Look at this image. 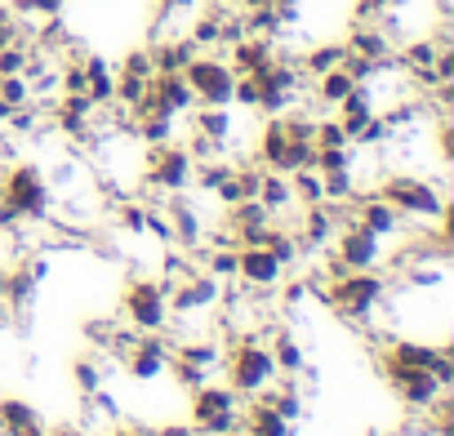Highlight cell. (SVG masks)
<instances>
[{
    "label": "cell",
    "mask_w": 454,
    "mask_h": 436,
    "mask_svg": "<svg viewBox=\"0 0 454 436\" xmlns=\"http://www.w3.org/2000/svg\"><path fill=\"white\" fill-rule=\"evenodd\" d=\"M387 294V276L374 268V272H339V276H325L317 299L339 312L348 325H374L379 321V303Z\"/></svg>",
    "instance_id": "6da1fadb"
},
{
    "label": "cell",
    "mask_w": 454,
    "mask_h": 436,
    "mask_svg": "<svg viewBox=\"0 0 454 436\" xmlns=\"http://www.w3.org/2000/svg\"><path fill=\"white\" fill-rule=\"evenodd\" d=\"M223 374H227V387L241 392V396H254L263 392L268 383H277V361L268 352V339L259 330H241L232 339H223Z\"/></svg>",
    "instance_id": "7a4b0ae2"
},
{
    "label": "cell",
    "mask_w": 454,
    "mask_h": 436,
    "mask_svg": "<svg viewBox=\"0 0 454 436\" xmlns=\"http://www.w3.org/2000/svg\"><path fill=\"white\" fill-rule=\"evenodd\" d=\"M374 196H383L401 218H410V223H436V214L445 209V191L432 183V178H419V174H383L374 183Z\"/></svg>",
    "instance_id": "3957f363"
},
{
    "label": "cell",
    "mask_w": 454,
    "mask_h": 436,
    "mask_svg": "<svg viewBox=\"0 0 454 436\" xmlns=\"http://www.w3.org/2000/svg\"><path fill=\"white\" fill-rule=\"evenodd\" d=\"M0 200H10L27 223H45L50 205H54V191H50V178L41 174V165L10 160L5 169H0Z\"/></svg>",
    "instance_id": "277c9868"
},
{
    "label": "cell",
    "mask_w": 454,
    "mask_h": 436,
    "mask_svg": "<svg viewBox=\"0 0 454 436\" xmlns=\"http://www.w3.org/2000/svg\"><path fill=\"white\" fill-rule=\"evenodd\" d=\"M169 285L174 281H147V276H129L125 294H121V321L134 325L138 334H160L169 325Z\"/></svg>",
    "instance_id": "5b68a950"
},
{
    "label": "cell",
    "mask_w": 454,
    "mask_h": 436,
    "mask_svg": "<svg viewBox=\"0 0 454 436\" xmlns=\"http://www.w3.org/2000/svg\"><path fill=\"white\" fill-rule=\"evenodd\" d=\"M138 183H143V191H152V196L187 191V187H192V156H187V147H183L178 138H174V143H156V147H147Z\"/></svg>",
    "instance_id": "8992f818"
},
{
    "label": "cell",
    "mask_w": 454,
    "mask_h": 436,
    "mask_svg": "<svg viewBox=\"0 0 454 436\" xmlns=\"http://www.w3.org/2000/svg\"><path fill=\"white\" fill-rule=\"evenodd\" d=\"M183 81L196 94V107H232V90H237V72L227 67L223 54H196L183 67Z\"/></svg>",
    "instance_id": "52a82bcc"
},
{
    "label": "cell",
    "mask_w": 454,
    "mask_h": 436,
    "mask_svg": "<svg viewBox=\"0 0 454 436\" xmlns=\"http://www.w3.org/2000/svg\"><path fill=\"white\" fill-rule=\"evenodd\" d=\"M343 272H374V268H383V254H387V241L383 237H374L370 228H361L356 218L352 223H343L339 232H334V241H330V250H325Z\"/></svg>",
    "instance_id": "ba28073f"
},
{
    "label": "cell",
    "mask_w": 454,
    "mask_h": 436,
    "mask_svg": "<svg viewBox=\"0 0 454 436\" xmlns=\"http://www.w3.org/2000/svg\"><path fill=\"white\" fill-rule=\"evenodd\" d=\"M383 374H387V383H392L396 401H401L405 409H419V414H427V409L450 392L432 370H396V365H383Z\"/></svg>",
    "instance_id": "9c48e42d"
},
{
    "label": "cell",
    "mask_w": 454,
    "mask_h": 436,
    "mask_svg": "<svg viewBox=\"0 0 454 436\" xmlns=\"http://www.w3.org/2000/svg\"><path fill=\"white\" fill-rule=\"evenodd\" d=\"M169 365H174V339H165V330L138 334V343L125 352V370L138 383H156L160 374H169Z\"/></svg>",
    "instance_id": "30bf717a"
},
{
    "label": "cell",
    "mask_w": 454,
    "mask_h": 436,
    "mask_svg": "<svg viewBox=\"0 0 454 436\" xmlns=\"http://www.w3.org/2000/svg\"><path fill=\"white\" fill-rule=\"evenodd\" d=\"M237 276H241L246 290H281L286 268H281L263 245H241V250H237Z\"/></svg>",
    "instance_id": "8fae6325"
},
{
    "label": "cell",
    "mask_w": 454,
    "mask_h": 436,
    "mask_svg": "<svg viewBox=\"0 0 454 436\" xmlns=\"http://www.w3.org/2000/svg\"><path fill=\"white\" fill-rule=\"evenodd\" d=\"M192 396V423H200V418H214V414H237L241 405H246V396L241 392H232L227 383H200L196 392H187Z\"/></svg>",
    "instance_id": "7c38bea8"
},
{
    "label": "cell",
    "mask_w": 454,
    "mask_h": 436,
    "mask_svg": "<svg viewBox=\"0 0 454 436\" xmlns=\"http://www.w3.org/2000/svg\"><path fill=\"white\" fill-rule=\"evenodd\" d=\"M343 50H348V54H361V58H392V54H396L392 36H387L379 23H361V19L348 23V41H343Z\"/></svg>",
    "instance_id": "4fadbf2b"
},
{
    "label": "cell",
    "mask_w": 454,
    "mask_h": 436,
    "mask_svg": "<svg viewBox=\"0 0 454 436\" xmlns=\"http://www.w3.org/2000/svg\"><path fill=\"white\" fill-rule=\"evenodd\" d=\"M223 58H227V67H232L237 76H250V72H259L263 63L277 58V41H268V36H246V41H237L232 50H223Z\"/></svg>",
    "instance_id": "5bb4252c"
},
{
    "label": "cell",
    "mask_w": 454,
    "mask_h": 436,
    "mask_svg": "<svg viewBox=\"0 0 454 436\" xmlns=\"http://www.w3.org/2000/svg\"><path fill=\"white\" fill-rule=\"evenodd\" d=\"M263 339H268V352H272V361H277V374H286V378H299V374H303V365H308V352H303V343H299L290 330H268Z\"/></svg>",
    "instance_id": "9a60e30c"
},
{
    "label": "cell",
    "mask_w": 454,
    "mask_h": 436,
    "mask_svg": "<svg viewBox=\"0 0 454 436\" xmlns=\"http://www.w3.org/2000/svg\"><path fill=\"white\" fill-rule=\"evenodd\" d=\"M174 361L214 374V370H223V339H187V343L174 339Z\"/></svg>",
    "instance_id": "2e32d148"
},
{
    "label": "cell",
    "mask_w": 454,
    "mask_h": 436,
    "mask_svg": "<svg viewBox=\"0 0 454 436\" xmlns=\"http://www.w3.org/2000/svg\"><path fill=\"white\" fill-rule=\"evenodd\" d=\"M308 90H312V98H317L325 112H334V107H339V103H343V98L356 90V81H352L343 67H330V72H321V76H317Z\"/></svg>",
    "instance_id": "e0dca14e"
},
{
    "label": "cell",
    "mask_w": 454,
    "mask_h": 436,
    "mask_svg": "<svg viewBox=\"0 0 454 436\" xmlns=\"http://www.w3.org/2000/svg\"><path fill=\"white\" fill-rule=\"evenodd\" d=\"M187 116H192L196 134H205V138H214L223 147L232 143V107H192Z\"/></svg>",
    "instance_id": "ac0fdd59"
},
{
    "label": "cell",
    "mask_w": 454,
    "mask_h": 436,
    "mask_svg": "<svg viewBox=\"0 0 454 436\" xmlns=\"http://www.w3.org/2000/svg\"><path fill=\"white\" fill-rule=\"evenodd\" d=\"M343 54H348V50H343V41H330V45H312V50H308L303 58H294V63H299V72H303L308 81H317L321 72L339 67V63H343Z\"/></svg>",
    "instance_id": "d6986e66"
},
{
    "label": "cell",
    "mask_w": 454,
    "mask_h": 436,
    "mask_svg": "<svg viewBox=\"0 0 454 436\" xmlns=\"http://www.w3.org/2000/svg\"><path fill=\"white\" fill-rule=\"evenodd\" d=\"M232 165H237V160H227V156L196 160V165H192V187H196V191H205V196H214V191L223 187V178L232 174Z\"/></svg>",
    "instance_id": "ffe728a7"
},
{
    "label": "cell",
    "mask_w": 454,
    "mask_h": 436,
    "mask_svg": "<svg viewBox=\"0 0 454 436\" xmlns=\"http://www.w3.org/2000/svg\"><path fill=\"white\" fill-rule=\"evenodd\" d=\"M116 228L129 232V237H147V200L138 196H116Z\"/></svg>",
    "instance_id": "44dd1931"
},
{
    "label": "cell",
    "mask_w": 454,
    "mask_h": 436,
    "mask_svg": "<svg viewBox=\"0 0 454 436\" xmlns=\"http://www.w3.org/2000/svg\"><path fill=\"white\" fill-rule=\"evenodd\" d=\"M290 187H294V200H299V205H321V200H325V178H321L312 165L294 169V174H290Z\"/></svg>",
    "instance_id": "7402d4cb"
},
{
    "label": "cell",
    "mask_w": 454,
    "mask_h": 436,
    "mask_svg": "<svg viewBox=\"0 0 454 436\" xmlns=\"http://www.w3.org/2000/svg\"><path fill=\"white\" fill-rule=\"evenodd\" d=\"M356 160V147H312V169L317 174H334V169H352Z\"/></svg>",
    "instance_id": "603a6c76"
},
{
    "label": "cell",
    "mask_w": 454,
    "mask_h": 436,
    "mask_svg": "<svg viewBox=\"0 0 454 436\" xmlns=\"http://www.w3.org/2000/svg\"><path fill=\"white\" fill-rule=\"evenodd\" d=\"M23 423H41L36 405H27V401H19V396H0V432L23 427Z\"/></svg>",
    "instance_id": "cb8c5ba5"
},
{
    "label": "cell",
    "mask_w": 454,
    "mask_h": 436,
    "mask_svg": "<svg viewBox=\"0 0 454 436\" xmlns=\"http://www.w3.org/2000/svg\"><path fill=\"white\" fill-rule=\"evenodd\" d=\"M116 325H121V316H90V321H85V343H90L94 352H107Z\"/></svg>",
    "instance_id": "d4e9b609"
},
{
    "label": "cell",
    "mask_w": 454,
    "mask_h": 436,
    "mask_svg": "<svg viewBox=\"0 0 454 436\" xmlns=\"http://www.w3.org/2000/svg\"><path fill=\"white\" fill-rule=\"evenodd\" d=\"M72 378H76V387L90 396L94 387H103V365H98V352H90V356H81L76 365H72Z\"/></svg>",
    "instance_id": "484cf974"
},
{
    "label": "cell",
    "mask_w": 454,
    "mask_h": 436,
    "mask_svg": "<svg viewBox=\"0 0 454 436\" xmlns=\"http://www.w3.org/2000/svg\"><path fill=\"white\" fill-rule=\"evenodd\" d=\"M116 76H138V81H152V76H156V67H152V54H147V45L129 50V54L121 58Z\"/></svg>",
    "instance_id": "4316f807"
},
{
    "label": "cell",
    "mask_w": 454,
    "mask_h": 436,
    "mask_svg": "<svg viewBox=\"0 0 454 436\" xmlns=\"http://www.w3.org/2000/svg\"><path fill=\"white\" fill-rule=\"evenodd\" d=\"M321 178H325V200H348V196L361 191L352 169H334V174H321Z\"/></svg>",
    "instance_id": "83f0119b"
},
{
    "label": "cell",
    "mask_w": 454,
    "mask_h": 436,
    "mask_svg": "<svg viewBox=\"0 0 454 436\" xmlns=\"http://www.w3.org/2000/svg\"><path fill=\"white\" fill-rule=\"evenodd\" d=\"M27 50H32V45H5V50H0V76H23Z\"/></svg>",
    "instance_id": "f1b7e54d"
},
{
    "label": "cell",
    "mask_w": 454,
    "mask_h": 436,
    "mask_svg": "<svg viewBox=\"0 0 454 436\" xmlns=\"http://www.w3.org/2000/svg\"><path fill=\"white\" fill-rule=\"evenodd\" d=\"M0 98H5L10 107H23V103H32L27 76H5V81H0Z\"/></svg>",
    "instance_id": "f546056e"
},
{
    "label": "cell",
    "mask_w": 454,
    "mask_h": 436,
    "mask_svg": "<svg viewBox=\"0 0 454 436\" xmlns=\"http://www.w3.org/2000/svg\"><path fill=\"white\" fill-rule=\"evenodd\" d=\"M5 436H50V427L45 423H23V427H10Z\"/></svg>",
    "instance_id": "4dcf8cb0"
},
{
    "label": "cell",
    "mask_w": 454,
    "mask_h": 436,
    "mask_svg": "<svg viewBox=\"0 0 454 436\" xmlns=\"http://www.w3.org/2000/svg\"><path fill=\"white\" fill-rule=\"evenodd\" d=\"M5 290H10V263H0V303H5Z\"/></svg>",
    "instance_id": "1f68e13d"
},
{
    "label": "cell",
    "mask_w": 454,
    "mask_h": 436,
    "mask_svg": "<svg viewBox=\"0 0 454 436\" xmlns=\"http://www.w3.org/2000/svg\"><path fill=\"white\" fill-rule=\"evenodd\" d=\"M223 436H246V427H232V432H223Z\"/></svg>",
    "instance_id": "d6a6232c"
},
{
    "label": "cell",
    "mask_w": 454,
    "mask_h": 436,
    "mask_svg": "<svg viewBox=\"0 0 454 436\" xmlns=\"http://www.w3.org/2000/svg\"><path fill=\"white\" fill-rule=\"evenodd\" d=\"M0 81H5V76H0Z\"/></svg>",
    "instance_id": "836d02e7"
}]
</instances>
